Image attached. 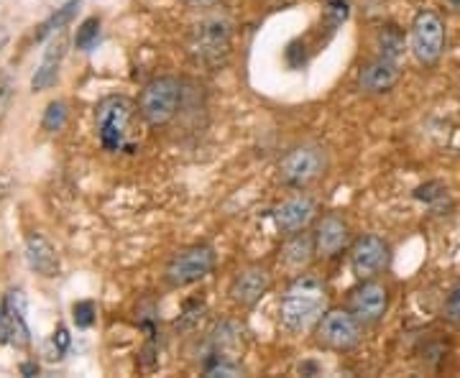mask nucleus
I'll list each match as a JSON object with an SVG mask.
<instances>
[{
	"instance_id": "12",
	"label": "nucleus",
	"mask_w": 460,
	"mask_h": 378,
	"mask_svg": "<svg viewBox=\"0 0 460 378\" xmlns=\"http://www.w3.org/2000/svg\"><path fill=\"white\" fill-rule=\"evenodd\" d=\"M271 289V274L266 266H246L243 271L235 274V279L230 284V299L238 307H253L261 302V296Z\"/></svg>"
},
{
	"instance_id": "8",
	"label": "nucleus",
	"mask_w": 460,
	"mask_h": 378,
	"mask_svg": "<svg viewBox=\"0 0 460 378\" xmlns=\"http://www.w3.org/2000/svg\"><path fill=\"white\" fill-rule=\"evenodd\" d=\"M363 325L350 314V310H328L314 325L317 343L328 350H353L361 343Z\"/></svg>"
},
{
	"instance_id": "20",
	"label": "nucleus",
	"mask_w": 460,
	"mask_h": 378,
	"mask_svg": "<svg viewBox=\"0 0 460 378\" xmlns=\"http://www.w3.org/2000/svg\"><path fill=\"white\" fill-rule=\"evenodd\" d=\"M378 57H386V59H392V62H399L402 57H404V49H407V41H404V33L399 26L394 23H386V26H381L378 29Z\"/></svg>"
},
{
	"instance_id": "29",
	"label": "nucleus",
	"mask_w": 460,
	"mask_h": 378,
	"mask_svg": "<svg viewBox=\"0 0 460 378\" xmlns=\"http://www.w3.org/2000/svg\"><path fill=\"white\" fill-rule=\"evenodd\" d=\"M445 3H447L456 13H460V0H445Z\"/></svg>"
},
{
	"instance_id": "23",
	"label": "nucleus",
	"mask_w": 460,
	"mask_h": 378,
	"mask_svg": "<svg viewBox=\"0 0 460 378\" xmlns=\"http://www.w3.org/2000/svg\"><path fill=\"white\" fill-rule=\"evenodd\" d=\"M95 302H90V299H84V302H77L75 307H72V320H75V325L77 328H93V322H95Z\"/></svg>"
},
{
	"instance_id": "28",
	"label": "nucleus",
	"mask_w": 460,
	"mask_h": 378,
	"mask_svg": "<svg viewBox=\"0 0 460 378\" xmlns=\"http://www.w3.org/2000/svg\"><path fill=\"white\" fill-rule=\"evenodd\" d=\"M181 3H187L192 8H208V5H215L217 0H181Z\"/></svg>"
},
{
	"instance_id": "25",
	"label": "nucleus",
	"mask_w": 460,
	"mask_h": 378,
	"mask_svg": "<svg viewBox=\"0 0 460 378\" xmlns=\"http://www.w3.org/2000/svg\"><path fill=\"white\" fill-rule=\"evenodd\" d=\"M445 320L453 322V325H460V279L456 281V286L450 289V294L445 299Z\"/></svg>"
},
{
	"instance_id": "11",
	"label": "nucleus",
	"mask_w": 460,
	"mask_h": 378,
	"mask_svg": "<svg viewBox=\"0 0 460 378\" xmlns=\"http://www.w3.org/2000/svg\"><path fill=\"white\" fill-rule=\"evenodd\" d=\"M389 263V243L378 235H363L350 248V268L356 279H374Z\"/></svg>"
},
{
	"instance_id": "27",
	"label": "nucleus",
	"mask_w": 460,
	"mask_h": 378,
	"mask_svg": "<svg viewBox=\"0 0 460 378\" xmlns=\"http://www.w3.org/2000/svg\"><path fill=\"white\" fill-rule=\"evenodd\" d=\"M21 374H23V376H39V363L36 361L21 363Z\"/></svg>"
},
{
	"instance_id": "2",
	"label": "nucleus",
	"mask_w": 460,
	"mask_h": 378,
	"mask_svg": "<svg viewBox=\"0 0 460 378\" xmlns=\"http://www.w3.org/2000/svg\"><path fill=\"white\" fill-rule=\"evenodd\" d=\"M138 113V105L126 95H108L95 108V126H98L100 144L105 151H136L131 144L133 120Z\"/></svg>"
},
{
	"instance_id": "9",
	"label": "nucleus",
	"mask_w": 460,
	"mask_h": 378,
	"mask_svg": "<svg viewBox=\"0 0 460 378\" xmlns=\"http://www.w3.org/2000/svg\"><path fill=\"white\" fill-rule=\"evenodd\" d=\"M0 343L13 347L31 346V328L26 322V296L23 292H8L0 302Z\"/></svg>"
},
{
	"instance_id": "26",
	"label": "nucleus",
	"mask_w": 460,
	"mask_h": 378,
	"mask_svg": "<svg viewBox=\"0 0 460 378\" xmlns=\"http://www.w3.org/2000/svg\"><path fill=\"white\" fill-rule=\"evenodd\" d=\"M51 343L57 346L59 353H65L66 347H69V332H66L65 325H59V328L54 330V335H51Z\"/></svg>"
},
{
	"instance_id": "16",
	"label": "nucleus",
	"mask_w": 460,
	"mask_h": 378,
	"mask_svg": "<svg viewBox=\"0 0 460 378\" xmlns=\"http://www.w3.org/2000/svg\"><path fill=\"white\" fill-rule=\"evenodd\" d=\"M26 261L31 266V271L44 279H54L59 274V256L49 241L39 233H31L26 238Z\"/></svg>"
},
{
	"instance_id": "10",
	"label": "nucleus",
	"mask_w": 460,
	"mask_h": 378,
	"mask_svg": "<svg viewBox=\"0 0 460 378\" xmlns=\"http://www.w3.org/2000/svg\"><path fill=\"white\" fill-rule=\"evenodd\" d=\"M348 310L361 322L363 328L366 325H376L378 320H384V314L389 310V289L381 281H361L348 296Z\"/></svg>"
},
{
	"instance_id": "7",
	"label": "nucleus",
	"mask_w": 460,
	"mask_h": 378,
	"mask_svg": "<svg viewBox=\"0 0 460 378\" xmlns=\"http://www.w3.org/2000/svg\"><path fill=\"white\" fill-rule=\"evenodd\" d=\"M328 169V154L314 144H305V146L292 148L284 159L279 162V177L287 187H310L317 181Z\"/></svg>"
},
{
	"instance_id": "21",
	"label": "nucleus",
	"mask_w": 460,
	"mask_h": 378,
	"mask_svg": "<svg viewBox=\"0 0 460 378\" xmlns=\"http://www.w3.org/2000/svg\"><path fill=\"white\" fill-rule=\"evenodd\" d=\"M100 41V18L90 16L84 18L83 23L77 26V33H75V47L80 51H93L98 47Z\"/></svg>"
},
{
	"instance_id": "1",
	"label": "nucleus",
	"mask_w": 460,
	"mask_h": 378,
	"mask_svg": "<svg viewBox=\"0 0 460 378\" xmlns=\"http://www.w3.org/2000/svg\"><path fill=\"white\" fill-rule=\"evenodd\" d=\"M328 312V289L323 279L313 274L296 277L287 292L281 294L279 320L289 332H305L320 322V317Z\"/></svg>"
},
{
	"instance_id": "24",
	"label": "nucleus",
	"mask_w": 460,
	"mask_h": 378,
	"mask_svg": "<svg viewBox=\"0 0 460 378\" xmlns=\"http://www.w3.org/2000/svg\"><path fill=\"white\" fill-rule=\"evenodd\" d=\"M348 13H350V8H348L345 0H325V18H328V23L332 29L341 26L348 18Z\"/></svg>"
},
{
	"instance_id": "6",
	"label": "nucleus",
	"mask_w": 460,
	"mask_h": 378,
	"mask_svg": "<svg viewBox=\"0 0 460 378\" xmlns=\"http://www.w3.org/2000/svg\"><path fill=\"white\" fill-rule=\"evenodd\" d=\"M410 49L420 65L432 66L445 51V21L435 11H420L411 18Z\"/></svg>"
},
{
	"instance_id": "5",
	"label": "nucleus",
	"mask_w": 460,
	"mask_h": 378,
	"mask_svg": "<svg viewBox=\"0 0 460 378\" xmlns=\"http://www.w3.org/2000/svg\"><path fill=\"white\" fill-rule=\"evenodd\" d=\"M215 268V251L205 243L198 246L181 248L172 256V261L166 263L164 281L172 289H181V286H192L205 277H210Z\"/></svg>"
},
{
	"instance_id": "14",
	"label": "nucleus",
	"mask_w": 460,
	"mask_h": 378,
	"mask_svg": "<svg viewBox=\"0 0 460 378\" xmlns=\"http://www.w3.org/2000/svg\"><path fill=\"white\" fill-rule=\"evenodd\" d=\"M314 215H317V205L310 198L299 195V198H289L287 202H281L274 210V223L284 235H295L313 223Z\"/></svg>"
},
{
	"instance_id": "17",
	"label": "nucleus",
	"mask_w": 460,
	"mask_h": 378,
	"mask_svg": "<svg viewBox=\"0 0 460 378\" xmlns=\"http://www.w3.org/2000/svg\"><path fill=\"white\" fill-rule=\"evenodd\" d=\"M65 54H66V44L62 41V36H57L49 47H47V51H44V59H41V65L36 66V75L31 77L33 92H44V90H49L51 84L57 83V77H59V66H62Z\"/></svg>"
},
{
	"instance_id": "15",
	"label": "nucleus",
	"mask_w": 460,
	"mask_h": 378,
	"mask_svg": "<svg viewBox=\"0 0 460 378\" xmlns=\"http://www.w3.org/2000/svg\"><path fill=\"white\" fill-rule=\"evenodd\" d=\"M313 238L317 256L332 259V256H338V253L348 246L350 231H348V223H345L343 217H338V215H325V217L317 223Z\"/></svg>"
},
{
	"instance_id": "3",
	"label": "nucleus",
	"mask_w": 460,
	"mask_h": 378,
	"mask_svg": "<svg viewBox=\"0 0 460 378\" xmlns=\"http://www.w3.org/2000/svg\"><path fill=\"white\" fill-rule=\"evenodd\" d=\"M181 83L177 77H154L138 95V113L148 126L159 128L180 113Z\"/></svg>"
},
{
	"instance_id": "4",
	"label": "nucleus",
	"mask_w": 460,
	"mask_h": 378,
	"mask_svg": "<svg viewBox=\"0 0 460 378\" xmlns=\"http://www.w3.org/2000/svg\"><path fill=\"white\" fill-rule=\"evenodd\" d=\"M190 54L202 66L217 69L230 57V23L223 18H208L190 33Z\"/></svg>"
},
{
	"instance_id": "18",
	"label": "nucleus",
	"mask_w": 460,
	"mask_h": 378,
	"mask_svg": "<svg viewBox=\"0 0 460 378\" xmlns=\"http://www.w3.org/2000/svg\"><path fill=\"white\" fill-rule=\"evenodd\" d=\"M314 251V238L307 233H295L289 238V243L284 246V263L289 268H305L307 263L313 261Z\"/></svg>"
},
{
	"instance_id": "22",
	"label": "nucleus",
	"mask_w": 460,
	"mask_h": 378,
	"mask_svg": "<svg viewBox=\"0 0 460 378\" xmlns=\"http://www.w3.org/2000/svg\"><path fill=\"white\" fill-rule=\"evenodd\" d=\"M66 116H69V110H66L65 100H54V102L47 105V110H44L41 128L47 133H59L66 126Z\"/></svg>"
},
{
	"instance_id": "13",
	"label": "nucleus",
	"mask_w": 460,
	"mask_h": 378,
	"mask_svg": "<svg viewBox=\"0 0 460 378\" xmlns=\"http://www.w3.org/2000/svg\"><path fill=\"white\" fill-rule=\"evenodd\" d=\"M402 80V69L399 62H392L386 57H376L368 65L361 66L358 72V87L366 95H386L392 92Z\"/></svg>"
},
{
	"instance_id": "19",
	"label": "nucleus",
	"mask_w": 460,
	"mask_h": 378,
	"mask_svg": "<svg viewBox=\"0 0 460 378\" xmlns=\"http://www.w3.org/2000/svg\"><path fill=\"white\" fill-rule=\"evenodd\" d=\"M77 11H80V0H69L65 8H57V11H54V13H51V16L39 26V31H36V41H47L49 36H59V33L65 31L66 26L75 21Z\"/></svg>"
}]
</instances>
